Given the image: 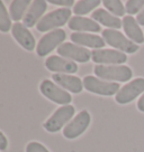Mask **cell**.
I'll use <instances>...</instances> for the list:
<instances>
[{
	"label": "cell",
	"instance_id": "cell-25",
	"mask_svg": "<svg viewBox=\"0 0 144 152\" xmlns=\"http://www.w3.org/2000/svg\"><path fill=\"white\" fill-rule=\"evenodd\" d=\"M26 152H50V151L44 147L42 143L33 141V142H29L28 144H27Z\"/></svg>",
	"mask_w": 144,
	"mask_h": 152
},
{
	"label": "cell",
	"instance_id": "cell-1",
	"mask_svg": "<svg viewBox=\"0 0 144 152\" xmlns=\"http://www.w3.org/2000/svg\"><path fill=\"white\" fill-rule=\"evenodd\" d=\"M72 11L70 8H59L48 12L44 16L43 18L39 20V23L36 25V28L41 33H46V31H52L56 28H60L69 23L71 19Z\"/></svg>",
	"mask_w": 144,
	"mask_h": 152
},
{
	"label": "cell",
	"instance_id": "cell-8",
	"mask_svg": "<svg viewBox=\"0 0 144 152\" xmlns=\"http://www.w3.org/2000/svg\"><path fill=\"white\" fill-rule=\"evenodd\" d=\"M39 91L41 93L56 104L69 105L72 102V96L68 93L65 90H63L62 87L58 86L54 82L50 80H44L41 85H39Z\"/></svg>",
	"mask_w": 144,
	"mask_h": 152
},
{
	"label": "cell",
	"instance_id": "cell-4",
	"mask_svg": "<svg viewBox=\"0 0 144 152\" xmlns=\"http://www.w3.org/2000/svg\"><path fill=\"white\" fill-rule=\"evenodd\" d=\"M102 39L109 46L116 48L123 53L134 54L139 50V45L133 43L131 39L125 37L122 33L115 29H105L102 30Z\"/></svg>",
	"mask_w": 144,
	"mask_h": 152
},
{
	"label": "cell",
	"instance_id": "cell-3",
	"mask_svg": "<svg viewBox=\"0 0 144 152\" xmlns=\"http://www.w3.org/2000/svg\"><path fill=\"white\" fill-rule=\"evenodd\" d=\"M74 113H76V109L73 105H63L61 107H59L43 124L44 129L50 133L59 132L68 122L71 121L72 118L74 116Z\"/></svg>",
	"mask_w": 144,
	"mask_h": 152
},
{
	"label": "cell",
	"instance_id": "cell-21",
	"mask_svg": "<svg viewBox=\"0 0 144 152\" xmlns=\"http://www.w3.org/2000/svg\"><path fill=\"white\" fill-rule=\"evenodd\" d=\"M100 5L99 0H81L78 1L77 4L73 7V12L77 16H81L86 15L88 12L92 11L94 9H96L98 6Z\"/></svg>",
	"mask_w": 144,
	"mask_h": 152
},
{
	"label": "cell",
	"instance_id": "cell-15",
	"mask_svg": "<svg viewBox=\"0 0 144 152\" xmlns=\"http://www.w3.org/2000/svg\"><path fill=\"white\" fill-rule=\"evenodd\" d=\"M70 39L76 45H79L81 47L94 48V49H101L106 44L102 37L95 35V34L72 33Z\"/></svg>",
	"mask_w": 144,
	"mask_h": 152
},
{
	"label": "cell",
	"instance_id": "cell-10",
	"mask_svg": "<svg viewBox=\"0 0 144 152\" xmlns=\"http://www.w3.org/2000/svg\"><path fill=\"white\" fill-rule=\"evenodd\" d=\"M144 92V78H135L123 86L116 94L115 100L120 104H127Z\"/></svg>",
	"mask_w": 144,
	"mask_h": 152
},
{
	"label": "cell",
	"instance_id": "cell-12",
	"mask_svg": "<svg viewBox=\"0 0 144 152\" xmlns=\"http://www.w3.org/2000/svg\"><path fill=\"white\" fill-rule=\"evenodd\" d=\"M45 66L48 71L54 74H74L78 72V65L73 61L63 58L61 56L53 55L45 61Z\"/></svg>",
	"mask_w": 144,
	"mask_h": 152
},
{
	"label": "cell",
	"instance_id": "cell-11",
	"mask_svg": "<svg viewBox=\"0 0 144 152\" xmlns=\"http://www.w3.org/2000/svg\"><path fill=\"white\" fill-rule=\"evenodd\" d=\"M91 59L96 64L105 65H122L123 63H126L127 56L126 54L120 50L114 49H95L91 52Z\"/></svg>",
	"mask_w": 144,
	"mask_h": 152
},
{
	"label": "cell",
	"instance_id": "cell-2",
	"mask_svg": "<svg viewBox=\"0 0 144 152\" xmlns=\"http://www.w3.org/2000/svg\"><path fill=\"white\" fill-rule=\"evenodd\" d=\"M95 75L107 82H127L133 76V72L128 66L124 65H96L94 67Z\"/></svg>",
	"mask_w": 144,
	"mask_h": 152
},
{
	"label": "cell",
	"instance_id": "cell-28",
	"mask_svg": "<svg viewBox=\"0 0 144 152\" xmlns=\"http://www.w3.org/2000/svg\"><path fill=\"white\" fill-rule=\"evenodd\" d=\"M136 21L139 23L141 26H144V9L137 15V17H136Z\"/></svg>",
	"mask_w": 144,
	"mask_h": 152
},
{
	"label": "cell",
	"instance_id": "cell-16",
	"mask_svg": "<svg viewBox=\"0 0 144 152\" xmlns=\"http://www.w3.org/2000/svg\"><path fill=\"white\" fill-rule=\"evenodd\" d=\"M52 78L54 83H56L59 86H61L63 90L72 92L74 94L81 93L83 87V82L74 75L70 74H53Z\"/></svg>",
	"mask_w": 144,
	"mask_h": 152
},
{
	"label": "cell",
	"instance_id": "cell-7",
	"mask_svg": "<svg viewBox=\"0 0 144 152\" xmlns=\"http://www.w3.org/2000/svg\"><path fill=\"white\" fill-rule=\"evenodd\" d=\"M91 122V116L88 111L82 110L80 113H78L73 119L65 125L63 129V135L64 138L69 140H73L80 137L86 131L89 124Z\"/></svg>",
	"mask_w": 144,
	"mask_h": 152
},
{
	"label": "cell",
	"instance_id": "cell-17",
	"mask_svg": "<svg viewBox=\"0 0 144 152\" xmlns=\"http://www.w3.org/2000/svg\"><path fill=\"white\" fill-rule=\"evenodd\" d=\"M68 27L73 31H89V33H99L101 27L99 24H97L95 20L87 17L81 16H74L72 17L69 23Z\"/></svg>",
	"mask_w": 144,
	"mask_h": 152
},
{
	"label": "cell",
	"instance_id": "cell-9",
	"mask_svg": "<svg viewBox=\"0 0 144 152\" xmlns=\"http://www.w3.org/2000/svg\"><path fill=\"white\" fill-rule=\"evenodd\" d=\"M58 54L63 58L79 63H87L90 61L91 53L87 48L81 47L73 43H63L58 48Z\"/></svg>",
	"mask_w": 144,
	"mask_h": 152
},
{
	"label": "cell",
	"instance_id": "cell-24",
	"mask_svg": "<svg viewBox=\"0 0 144 152\" xmlns=\"http://www.w3.org/2000/svg\"><path fill=\"white\" fill-rule=\"evenodd\" d=\"M143 7L144 0H128L126 2V6H125V10L130 16H132V15H135L137 12H141L140 10Z\"/></svg>",
	"mask_w": 144,
	"mask_h": 152
},
{
	"label": "cell",
	"instance_id": "cell-29",
	"mask_svg": "<svg viewBox=\"0 0 144 152\" xmlns=\"http://www.w3.org/2000/svg\"><path fill=\"white\" fill-rule=\"evenodd\" d=\"M137 109H139L141 112H144V94L140 97L139 102H137Z\"/></svg>",
	"mask_w": 144,
	"mask_h": 152
},
{
	"label": "cell",
	"instance_id": "cell-23",
	"mask_svg": "<svg viewBox=\"0 0 144 152\" xmlns=\"http://www.w3.org/2000/svg\"><path fill=\"white\" fill-rule=\"evenodd\" d=\"M102 5L105 6L106 9H108L113 15H115L116 17L124 16L125 15V7L123 6V2L120 0H104Z\"/></svg>",
	"mask_w": 144,
	"mask_h": 152
},
{
	"label": "cell",
	"instance_id": "cell-27",
	"mask_svg": "<svg viewBox=\"0 0 144 152\" xmlns=\"http://www.w3.org/2000/svg\"><path fill=\"white\" fill-rule=\"evenodd\" d=\"M7 147H8V140H7L5 134L0 131V150L4 151L7 149Z\"/></svg>",
	"mask_w": 144,
	"mask_h": 152
},
{
	"label": "cell",
	"instance_id": "cell-6",
	"mask_svg": "<svg viewBox=\"0 0 144 152\" xmlns=\"http://www.w3.org/2000/svg\"><path fill=\"white\" fill-rule=\"evenodd\" d=\"M65 38H67V33L63 29H55V30L45 34L39 39V44L36 46L37 55L41 57L48 55L55 48L60 47L63 42H65Z\"/></svg>",
	"mask_w": 144,
	"mask_h": 152
},
{
	"label": "cell",
	"instance_id": "cell-5",
	"mask_svg": "<svg viewBox=\"0 0 144 152\" xmlns=\"http://www.w3.org/2000/svg\"><path fill=\"white\" fill-rule=\"evenodd\" d=\"M83 87L88 92L102 96H111L118 93L120 84L116 82H107L92 75H87L83 78Z\"/></svg>",
	"mask_w": 144,
	"mask_h": 152
},
{
	"label": "cell",
	"instance_id": "cell-19",
	"mask_svg": "<svg viewBox=\"0 0 144 152\" xmlns=\"http://www.w3.org/2000/svg\"><path fill=\"white\" fill-rule=\"evenodd\" d=\"M91 19L111 29H120L123 26V23L118 17L113 16L102 8H98L95 10L91 14Z\"/></svg>",
	"mask_w": 144,
	"mask_h": 152
},
{
	"label": "cell",
	"instance_id": "cell-18",
	"mask_svg": "<svg viewBox=\"0 0 144 152\" xmlns=\"http://www.w3.org/2000/svg\"><path fill=\"white\" fill-rule=\"evenodd\" d=\"M123 28L126 36L135 44L144 43V35L142 29L140 28L139 23L132 16H125L123 19Z\"/></svg>",
	"mask_w": 144,
	"mask_h": 152
},
{
	"label": "cell",
	"instance_id": "cell-13",
	"mask_svg": "<svg viewBox=\"0 0 144 152\" xmlns=\"http://www.w3.org/2000/svg\"><path fill=\"white\" fill-rule=\"evenodd\" d=\"M11 34H13V37L15 38V40L24 49L28 50V52H33L35 49L36 40L34 38L33 34L29 31V29L27 27H25L23 24L16 23L13 25Z\"/></svg>",
	"mask_w": 144,
	"mask_h": 152
},
{
	"label": "cell",
	"instance_id": "cell-20",
	"mask_svg": "<svg viewBox=\"0 0 144 152\" xmlns=\"http://www.w3.org/2000/svg\"><path fill=\"white\" fill-rule=\"evenodd\" d=\"M32 5L30 0H14L10 2L9 15L11 20L19 23V20L24 19L25 15L27 12V8Z\"/></svg>",
	"mask_w": 144,
	"mask_h": 152
},
{
	"label": "cell",
	"instance_id": "cell-26",
	"mask_svg": "<svg viewBox=\"0 0 144 152\" xmlns=\"http://www.w3.org/2000/svg\"><path fill=\"white\" fill-rule=\"evenodd\" d=\"M50 4L56 6H63V8H68L74 5V0H50Z\"/></svg>",
	"mask_w": 144,
	"mask_h": 152
},
{
	"label": "cell",
	"instance_id": "cell-22",
	"mask_svg": "<svg viewBox=\"0 0 144 152\" xmlns=\"http://www.w3.org/2000/svg\"><path fill=\"white\" fill-rule=\"evenodd\" d=\"M13 28L11 18L9 12L7 11L5 4L0 0V31L1 33H8Z\"/></svg>",
	"mask_w": 144,
	"mask_h": 152
},
{
	"label": "cell",
	"instance_id": "cell-14",
	"mask_svg": "<svg viewBox=\"0 0 144 152\" xmlns=\"http://www.w3.org/2000/svg\"><path fill=\"white\" fill-rule=\"evenodd\" d=\"M46 9H48V1H44V0L33 1L23 19V25L27 28L34 27L44 17L43 15L45 14Z\"/></svg>",
	"mask_w": 144,
	"mask_h": 152
}]
</instances>
